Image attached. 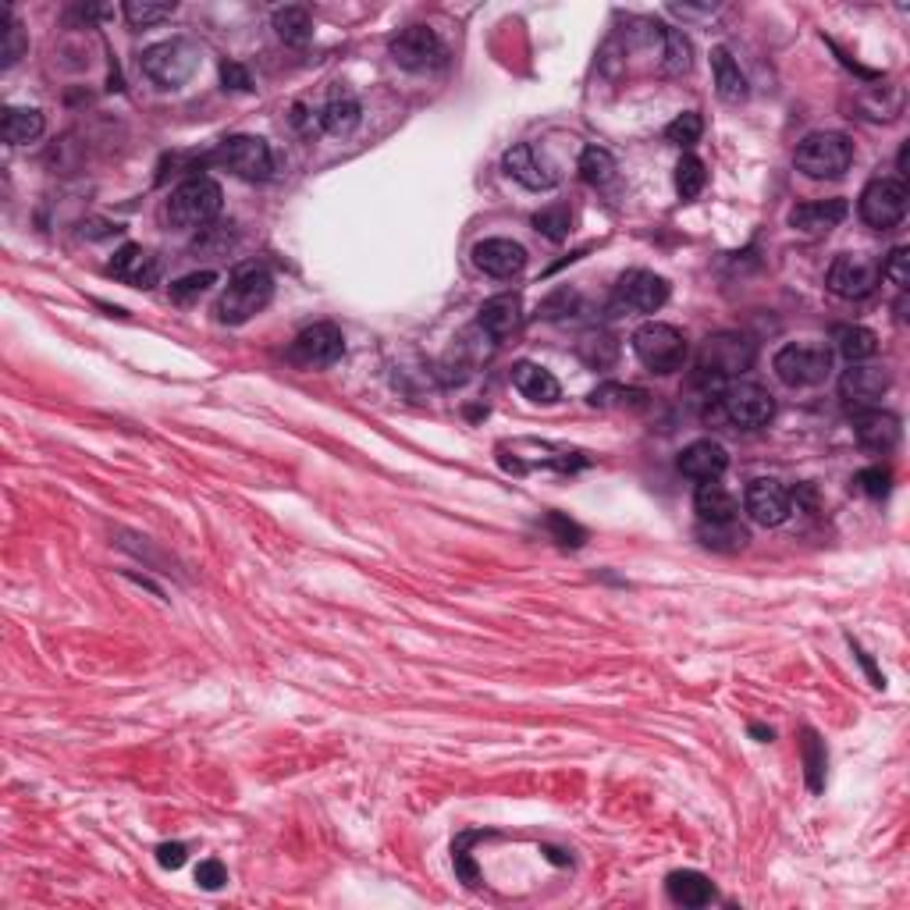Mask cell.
<instances>
[{"label": "cell", "instance_id": "cell-1", "mask_svg": "<svg viewBox=\"0 0 910 910\" xmlns=\"http://www.w3.org/2000/svg\"><path fill=\"white\" fill-rule=\"evenodd\" d=\"M751 363H754V345L748 338L736 332H719L712 338H704L694 363V380L701 388L722 392L743 370H751Z\"/></svg>", "mask_w": 910, "mask_h": 910}, {"label": "cell", "instance_id": "cell-2", "mask_svg": "<svg viewBox=\"0 0 910 910\" xmlns=\"http://www.w3.org/2000/svg\"><path fill=\"white\" fill-rule=\"evenodd\" d=\"M270 299H275V278H270L264 267H243L235 270L225 296L217 299V320L239 327L257 317L260 309H267Z\"/></svg>", "mask_w": 910, "mask_h": 910}, {"label": "cell", "instance_id": "cell-3", "mask_svg": "<svg viewBox=\"0 0 910 910\" xmlns=\"http://www.w3.org/2000/svg\"><path fill=\"white\" fill-rule=\"evenodd\" d=\"M633 353L654 374H676L686 367L690 345H686L680 327L662 324V320H647L633 332Z\"/></svg>", "mask_w": 910, "mask_h": 910}, {"label": "cell", "instance_id": "cell-4", "mask_svg": "<svg viewBox=\"0 0 910 910\" xmlns=\"http://www.w3.org/2000/svg\"><path fill=\"white\" fill-rule=\"evenodd\" d=\"M221 199H225V192H221V186H217L214 178L196 175V178H186L171 192L168 217H171L175 228L199 231V228H207L217 214H221Z\"/></svg>", "mask_w": 910, "mask_h": 910}, {"label": "cell", "instance_id": "cell-5", "mask_svg": "<svg viewBox=\"0 0 910 910\" xmlns=\"http://www.w3.org/2000/svg\"><path fill=\"white\" fill-rule=\"evenodd\" d=\"M139 68H142V76L157 82L160 89H178L196 76L199 47L192 40H181V36H175V40H160V43L142 50Z\"/></svg>", "mask_w": 910, "mask_h": 910}, {"label": "cell", "instance_id": "cell-6", "mask_svg": "<svg viewBox=\"0 0 910 910\" xmlns=\"http://www.w3.org/2000/svg\"><path fill=\"white\" fill-rule=\"evenodd\" d=\"M772 370L787 388H814L832 374V349L825 342H790L775 353Z\"/></svg>", "mask_w": 910, "mask_h": 910}, {"label": "cell", "instance_id": "cell-7", "mask_svg": "<svg viewBox=\"0 0 910 910\" xmlns=\"http://www.w3.org/2000/svg\"><path fill=\"white\" fill-rule=\"evenodd\" d=\"M797 171L808 178H840L853 164V142L843 132H811L797 147Z\"/></svg>", "mask_w": 910, "mask_h": 910}, {"label": "cell", "instance_id": "cell-8", "mask_svg": "<svg viewBox=\"0 0 910 910\" xmlns=\"http://www.w3.org/2000/svg\"><path fill=\"white\" fill-rule=\"evenodd\" d=\"M715 398H719V413L725 416V421L743 427V431L764 427L775 416V398L761 385H754V380H730Z\"/></svg>", "mask_w": 910, "mask_h": 910}, {"label": "cell", "instance_id": "cell-9", "mask_svg": "<svg viewBox=\"0 0 910 910\" xmlns=\"http://www.w3.org/2000/svg\"><path fill=\"white\" fill-rule=\"evenodd\" d=\"M861 221L868 228L889 231L907 217V181L903 178H876L861 192Z\"/></svg>", "mask_w": 910, "mask_h": 910}, {"label": "cell", "instance_id": "cell-10", "mask_svg": "<svg viewBox=\"0 0 910 910\" xmlns=\"http://www.w3.org/2000/svg\"><path fill=\"white\" fill-rule=\"evenodd\" d=\"M388 53L398 68L406 71H434L448 61V50L442 43V36L427 29V26H409L398 36H392L388 43Z\"/></svg>", "mask_w": 910, "mask_h": 910}, {"label": "cell", "instance_id": "cell-11", "mask_svg": "<svg viewBox=\"0 0 910 910\" xmlns=\"http://www.w3.org/2000/svg\"><path fill=\"white\" fill-rule=\"evenodd\" d=\"M879 278H882V267L871 257H864V253H843V257L832 260L825 285L829 293L840 299H868L879 288Z\"/></svg>", "mask_w": 910, "mask_h": 910}, {"label": "cell", "instance_id": "cell-12", "mask_svg": "<svg viewBox=\"0 0 910 910\" xmlns=\"http://www.w3.org/2000/svg\"><path fill=\"white\" fill-rule=\"evenodd\" d=\"M345 353V338L335 324H309L296 335L293 349H288V359L303 370H320V367H335Z\"/></svg>", "mask_w": 910, "mask_h": 910}, {"label": "cell", "instance_id": "cell-13", "mask_svg": "<svg viewBox=\"0 0 910 910\" xmlns=\"http://www.w3.org/2000/svg\"><path fill=\"white\" fill-rule=\"evenodd\" d=\"M217 160L246 181H264V178H270V171H275V157H270V147L260 136L225 139L221 150H217Z\"/></svg>", "mask_w": 910, "mask_h": 910}, {"label": "cell", "instance_id": "cell-14", "mask_svg": "<svg viewBox=\"0 0 910 910\" xmlns=\"http://www.w3.org/2000/svg\"><path fill=\"white\" fill-rule=\"evenodd\" d=\"M743 508L758 526H782L790 520V491L772 477H758L748 484Z\"/></svg>", "mask_w": 910, "mask_h": 910}, {"label": "cell", "instance_id": "cell-15", "mask_svg": "<svg viewBox=\"0 0 910 910\" xmlns=\"http://www.w3.org/2000/svg\"><path fill=\"white\" fill-rule=\"evenodd\" d=\"M615 299L619 306L633 309V314H654V309H662L669 299V281L654 275V270H630V275H623V281H619Z\"/></svg>", "mask_w": 910, "mask_h": 910}, {"label": "cell", "instance_id": "cell-16", "mask_svg": "<svg viewBox=\"0 0 910 910\" xmlns=\"http://www.w3.org/2000/svg\"><path fill=\"white\" fill-rule=\"evenodd\" d=\"M840 392L850 406L871 409L889 392V370L876 367V363H850L840 377Z\"/></svg>", "mask_w": 910, "mask_h": 910}, {"label": "cell", "instance_id": "cell-17", "mask_svg": "<svg viewBox=\"0 0 910 910\" xmlns=\"http://www.w3.org/2000/svg\"><path fill=\"white\" fill-rule=\"evenodd\" d=\"M853 434H858V442L868 448V452H893L900 445V416L893 413H886L879 406H871V409H858L853 413Z\"/></svg>", "mask_w": 910, "mask_h": 910}, {"label": "cell", "instance_id": "cell-18", "mask_svg": "<svg viewBox=\"0 0 910 910\" xmlns=\"http://www.w3.org/2000/svg\"><path fill=\"white\" fill-rule=\"evenodd\" d=\"M473 264L491 278H520L526 267V249L513 239H484L473 246Z\"/></svg>", "mask_w": 910, "mask_h": 910}, {"label": "cell", "instance_id": "cell-19", "mask_svg": "<svg viewBox=\"0 0 910 910\" xmlns=\"http://www.w3.org/2000/svg\"><path fill=\"white\" fill-rule=\"evenodd\" d=\"M502 164H505V171L520 181V186L534 189V192H544V189H555L558 186V171L544 157H537V150L531 147V142H520V147L505 150Z\"/></svg>", "mask_w": 910, "mask_h": 910}, {"label": "cell", "instance_id": "cell-20", "mask_svg": "<svg viewBox=\"0 0 910 910\" xmlns=\"http://www.w3.org/2000/svg\"><path fill=\"white\" fill-rule=\"evenodd\" d=\"M107 270H111V275H115L118 281L132 285V288H154V285L160 281V264H157V257H154L150 249L136 246V243L121 246V249L115 253V260L107 264Z\"/></svg>", "mask_w": 910, "mask_h": 910}, {"label": "cell", "instance_id": "cell-21", "mask_svg": "<svg viewBox=\"0 0 910 910\" xmlns=\"http://www.w3.org/2000/svg\"><path fill=\"white\" fill-rule=\"evenodd\" d=\"M725 466H730V452H725L719 442L712 438H701L694 445H686L680 452V473L690 481H719Z\"/></svg>", "mask_w": 910, "mask_h": 910}, {"label": "cell", "instance_id": "cell-22", "mask_svg": "<svg viewBox=\"0 0 910 910\" xmlns=\"http://www.w3.org/2000/svg\"><path fill=\"white\" fill-rule=\"evenodd\" d=\"M850 214L847 199H814V204H800L790 214V225L804 235H829L835 225Z\"/></svg>", "mask_w": 910, "mask_h": 910}, {"label": "cell", "instance_id": "cell-23", "mask_svg": "<svg viewBox=\"0 0 910 910\" xmlns=\"http://www.w3.org/2000/svg\"><path fill=\"white\" fill-rule=\"evenodd\" d=\"M477 324H481V332H487L491 338H508L513 332H520V324H523V299L513 296V293L491 296L481 306Z\"/></svg>", "mask_w": 910, "mask_h": 910}, {"label": "cell", "instance_id": "cell-24", "mask_svg": "<svg viewBox=\"0 0 910 910\" xmlns=\"http://www.w3.org/2000/svg\"><path fill=\"white\" fill-rule=\"evenodd\" d=\"M513 385L520 388V395H526L537 406H552L562 395V385L555 380V374L544 370L541 363H526V359L513 367Z\"/></svg>", "mask_w": 910, "mask_h": 910}, {"label": "cell", "instance_id": "cell-25", "mask_svg": "<svg viewBox=\"0 0 910 910\" xmlns=\"http://www.w3.org/2000/svg\"><path fill=\"white\" fill-rule=\"evenodd\" d=\"M712 71H715V89L725 103H743L748 100V76L740 71L736 58L730 53V47H715L712 50Z\"/></svg>", "mask_w": 910, "mask_h": 910}, {"label": "cell", "instance_id": "cell-26", "mask_svg": "<svg viewBox=\"0 0 910 910\" xmlns=\"http://www.w3.org/2000/svg\"><path fill=\"white\" fill-rule=\"evenodd\" d=\"M665 889H669L672 903H680V907H708L715 900V886L708 876H701V871H672Z\"/></svg>", "mask_w": 910, "mask_h": 910}, {"label": "cell", "instance_id": "cell-27", "mask_svg": "<svg viewBox=\"0 0 910 910\" xmlns=\"http://www.w3.org/2000/svg\"><path fill=\"white\" fill-rule=\"evenodd\" d=\"M694 513L698 520L719 523V520H736V498L733 491H725L719 481H701L694 495Z\"/></svg>", "mask_w": 910, "mask_h": 910}, {"label": "cell", "instance_id": "cell-28", "mask_svg": "<svg viewBox=\"0 0 910 910\" xmlns=\"http://www.w3.org/2000/svg\"><path fill=\"white\" fill-rule=\"evenodd\" d=\"M835 353H840L847 363H868L871 356L879 353V335L871 332V327H861V324H843L835 327Z\"/></svg>", "mask_w": 910, "mask_h": 910}, {"label": "cell", "instance_id": "cell-29", "mask_svg": "<svg viewBox=\"0 0 910 910\" xmlns=\"http://www.w3.org/2000/svg\"><path fill=\"white\" fill-rule=\"evenodd\" d=\"M0 136L11 147H22V142H32L43 136V115L36 107H8L4 118H0Z\"/></svg>", "mask_w": 910, "mask_h": 910}, {"label": "cell", "instance_id": "cell-30", "mask_svg": "<svg viewBox=\"0 0 910 910\" xmlns=\"http://www.w3.org/2000/svg\"><path fill=\"white\" fill-rule=\"evenodd\" d=\"M659 40H662V71L665 76H686V71L694 68V43H690V36L683 29L662 26Z\"/></svg>", "mask_w": 910, "mask_h": 910}, {"label": "cell", "instance_id": "cell-31", "mask_svg": "<svg viewBox=\"0 0 910 910\" xmlns=\"http://www.w3.org/2000/svg\"><path fill=\"white\" fill-rule=\"evenodd\" d=\"M698 541L712 552H740V548H748L751 537L740 526V520H719V523L701 520L698 523Z\"/></svg>", "mask_w": 910, "mask_h": 910}, {"label": "cell", "instance_id": "cell-32", "mask_svg": "<svg viewBox=\"0 0 910 910\" xmlns=\"http://www.w3.org/2000/svg\"><path fill=\"white\" fill-rule=\"evenodd\" d=\"M359 121H363V111H359V103L353 97H338L320 111V129L327 136H338V139L353 136L359 129Z\"/></svg>", "mask_w": 910, "mask_h": 910}, {"label": "cell", "instance_id": "cell-33", "mask_svg": "<svg viewBox=\"0 0 910 910\" xmlns=\"http://www.w3.org/2000/svg\"><path fill=\"white\" fill-rule=\"evenodd\" d=\"M275 32L288 47H303L309 43V36H314V22H309V11L306 8H281L275 11Z\"/></svg>", "mask_w": 910, "mask_h": 910}, {"label": "cell", "instance_id": "cell-34", "mask_svg": "<svg viewBox=\"0 0 910 910\" xmlns=\"http://www.w3.org/2000/svg\"><path fill=\"white\" fill-rule=\"evenodd\" d=\"M580 178H584L587 186H609L615 178V157L605 147H587L580 154Z\"/></svg>", "mask_w": 910, "mask_h": 910}, {"label": "cell", "instance_id": "cell-35", "mask_svg": "<svg viewBox=\"0 0 910 910\" xmlns=\"http://www.w3.org/2000/svg\"><path fill=\"white\" fill-rule=\"evenodd\" d=\"M644 403H647V392H641V388L602 385L597 392H591V406H602V409H633Z\"/></svg>", "mask_w": 910, "mask_h": 910}, {"label": "cell", "instance_id": "cell-36", "mask_svg": "<svg viewBox=\"0 0 910 910\" xmlns=\"http://www.w3.org/2000/svg\"><path fill=\"white\" fill-rule=\"evenodd\" d=\"M22 53H26V32L18 22H11L8 8H0V58H4V68H11Z\"/></svg>", "mask_w": 910, "mask_h": 910}, {"label": "cell", "instance_id": "cell-37", "mask_svg": "<svg viewBox=\"0 0 910 910\" xmlns=\"http://www.w3.org/2000/svg\"><path fill=\"white\" fill-rule=\"evenodd\" d=\"M704 181H708L704 164H701L694 154H686V157L680 160V168H676V192H680L683 199H694V196H701Z\"/></svg>", "mask_w": 910, "mask_h": 910}, {"label": "cell", "instance_id": "cell-38", "mask_svg": "<svg viewBox=\"0 0 910 910\" xmlns=\"http://www.w3.org/2000/svg\"><path fill=\"white\" fill-rule=\"evenodd\" d=\"M121 11H125V18H129L132 26L147 29V26L164 22V18H171V14H175V4H154V0H129V4H125Z\"/></svg>", "mask_w": 910, "mask_h": 910}, {"label": "cell", "instance_id": "cell-39", "mask_svg": "<svg viewBox=\"0 0 910 910\" xmlns=\"http://www.w3.org/2000/svg\"><path fill=\"white\" fill-rule=\"evenodd\" d=\"M534 228L541 235H548L552 243H562L570 235V207H562V204L544 207L541 214H534Z\"/></svg>", "mask_w": 910, "mask_h": 910}, {"label": "cell", "instance_id": "cell-40", "mask_svg": "<svg viewBox=\"0 0 910 910\" xmlns=\"http://www.w3.org/2000/svg\"><path fill=\"white\" fill-rule=\"evenodd\" d=\"M701 132H704L701 115H698V111H686V115H680L676 121L669 125V129H665V139H669V142H676V147H694V142L701 139Z\"/></svg>", "mask_w": 910, "mask_h": 910}, {"label": "cell", "instance_id": "cell-41", "mask_svg": "<svg viewBox=\"0 0 910 910\" xmlns=\"http://www.w3.org/2000/svg\"><path fill=\"white\" fill-rule=\"evenodd\" d=\"M889 484H893V473H889L886 466H868V469L858 473V477H853V487H858L861 495H868V498H886Z\"/></svg>", "mask_w": 910, "mask_h": 910}, {"label": "cell", "instance_id": "cell-42", "mask_svg": "<svg viewBox=\"0 0 910 910\" xmlns=\"http://www.w3.org/2000/svg\"><path fill=\"white\" fill-rule=\"evenodd\" d=\"M214 281H217L214 270H199V275H186V278H178V281L171 285V299H175V303H192L196 296H204Z\"/></svg>", "mask_w": 910, "mask_h": 910}, {"label": "cell", "instance_id": "cell-43", "mask_svg": "<svg viewBox=\"0 0 910 910\" xmlns=\"http://www.w3.org/2000/svg\"><path fill=\"white\" fill-rule=\"evenodd\" d=\"M882 278H889L900 288V293H907V281H910V253H907V246H897L893 253H889L886 264H882Z\"/></svg>", "mask_w": 910, "mask_h": 910}, {"label": "cell", "instance_id": "cell-44", "mask_svg": "<svg viewBox=\"0 0 910 910\" xmlns=\"http://www.w3.org/2000/svg\"><path fill=\"white\" fill-rule=\"evenodd\" d=\"M804 758H808V779H811V790H822L825 751H822V743H818V736H814V733H808V740H804Z\"/></svg>", "mask_w": 910, "mask_h": 910}, {"label": "cell", "instance_id": "cell-45", "mask_svg": "<svg viewBox=\"0 0 910 910\" xmlns=\"http://www.w3.org/2000/svg\"><path fill=\"white\" fill-rule=\"evenodd\" d=\"M196 882L204 886V889H221L228 882V871L221 861H204L196 868Z\"/></svg>", "mask_w": 910, "mask_h": 910}, {"label": "cell", "instance_id": "cell-46", "mask_svg": "<svg viewBox=\"0 0 910 910\" xmlns=\"http://www.w3.org/2000/svg\"><path fill=\"white\" fill-rule=\"evenodd\" d=\"M221 79H225V89H253V82H249V76H246V68L243 65H235V61H228V65H221Z\"/></svg>", "mask_w": 910, "mask_h": 910}, {"label": "cell", "instance_id": "cell-47", "mask_svg": "<svg viewBox=\"0 0 910 910\" xmlns=\"http://www.w3.org/2000/svg\"><path fill=\"white\" fill-rule=\"evenodd\" d=\"M157 861H160V868H181L186 864V847L181 843H160L157 847Z\"/></svg>", "mask_w": 910, "mask_h": 910}]
</instances>
